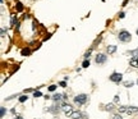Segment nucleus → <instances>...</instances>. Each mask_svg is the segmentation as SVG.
Here are the masks:
<instances>
[{
  "label": "nucleus",
  "instance_id": "1",
  "mask_svg": "<svg viewBox=\"0 0 138 119\" xmlns=\"http://www.w3.org/2000/svg\"><path fill=\"white\" fill-rule=\"evenodd\" d=\"M118 39L120 40L121 42H129L132 40V36H130V33L128 32V31L121 30V31H119V33H118Z\"/></svg>",
  "mask_w": 138,
  "mask_h": 119
},
{
  "label": "nucleus",
  "instance_id": "2",
  "mask_svg": "<svg viewBox=\"0 0 138 119\" xmlns=\"http://www.w3.org/2000/svg\"><path fill=\"white\" fill-rule=\"evenodd\" d=\"M74 102H76L77 105H83L87 102V95L86 93H79V95H77L76 97H74Z\"/></svg>",
  "mask_w": 138,
  "mask_h": 119
},
{
  "label": "nucleus",
  "instance_id": "3",
  "mask_svg": "<svg viewBox=\"0 0 138 119\" xmlns=\"http://www.w3.org/2000/svg\"><path fill=\"white\" fill-rule=\"evenodd\" d=\"M61 108H63V110H64V113H65V115H67V117H72V114H73V109H72L70 105L67 104V102H63Z\"/></svg>",
  "mask_w": 138,
  "mask_h": 119
},
{
  "label": "nucleus",
  "instance_id": "4",
  "mask_svg": "<svg viewBox=\"0 0 138 119\" xmlns=\"http://www.w3.org/2000/svg\"><path fill=\"white\" fill-rule=\"evenodd\" d=\"M121 79H123V74L116 73V72H114V73L110 76V81H112V82H115V83L121 82Z\"/></svg>",
  "mask_w": 138,
  "mask_h": 119
},
{
  "label": "nucleus",
  "instance_id": "5",
  "mask_svg": "<svg viewBox=\"0 0 138 119\" xmlns=\"http://www.w3.org/2000/svg\"><path fill=\"white\" fill-rule=\"evenodd\" d=\"M106 59H108V56L105 54H97L95 60H96L97 64H104V63H106Z\"/></svg>",
  "mask_w": 138,
  "mask_h": 119
},
{
  "label": "nucleus",
  "instance_id": "6",
  "mask_svg": "<svg viewBox=\"0 0 138 119\" xmlns=\"http://www.w3.org/2000/svg\"><path fill=\"white\" fill-rule=\"evenodd\" d=\"M47 110L50 113H54V114H59V111H60V108H59L58 105H52L51 108H49Z\"/></svg>",
  "mask_w": 138,
  "mask_h": 119
},
{
  "label": "nucleus",
  "instance_id": "7",
  "mask_svg": "<svg viewBox=\"0 0 138 119\" xmlns=\"http://www.w3.org/2000/svg\"><path fill=\"white\" fill-rule=\"evenodd\" d=\"M127 113H128V114H134V113H138V108H136V106H128V108H127Z\"/></svg>",
  "mask_w": 138,
  "mask_h": 119
},
{
  "label": "nucleus",
  "instance_id": "8",
  "mask_svg": "<svg viewBox=\"0 0 138 119\" xmlns=\"http://www.w3.org/2000/svg\"><path fill=\"white\" fill-rule=\"evenodd\" d=\"M106 51H108L109 54H114V53L116 51V46L115 45H109L108 48H106Z\"/></svg>",
  "mask_w": 138,
  "mask_h": 119
},
{
  "label": "nucleus",
  "instance_id": "9",
  "mask_svg": "<svg viewBox=\"0 0 138 119\" xmlns=\"http://www.w3.org/2000/svg\"><path fill=\"white\" fill-rule=\"evenodd\" d=\"M51 99L54 101H60L61 99H64V95H60V93H55L54 96H51Z\"/></svg>",
  "mask_w": 138,
  "mask_h": 119
},
{
  "label": "nucleus",
  "instance_id": "10",
  "mask_svg": "<svg viewBox=\"0 0 138 119\" xmlns=\"http://www.w3.org/2000/svg\"><path fill=\"white\" fill-rule=\"evenodd\" d=\"M72 118H73V119H82V113H81V111H73Z\"/></svg>",
  "mask_w": 138,
  "mask_h": 119
},
{
  "label": "nucleus",
  "instance_id": "11",
  "mask_svg": "<svg viewBox=\"0 0 138 119\" xmlns=\"http://www.w3.org/2000/svg\"><path fill=\"white\" fill-rule=\"evenodd\" d=\"M21 54L23 55V56H28V55L31 54V50H30V49H27V48H24L23 50H22V53H21Z\"/></svg>",
  "mask_w": 138,
  "mask_h": 119
},
{
  "label": "nucleus",
  "instance_id": "12",
  "mask_svg": "<svg viewBox=\"0 0 138 119\" xmlns=\"http://www.w3.org/2000/svg\"><path fill=\"white\" fill-rule=\"evenodd\" d=\"M15 8H17L18 12H22V10H23V5H22V3H21V1H17V4H15Z\"/></svg>",
  "mask_w": 138,
  "mask_h": 119
},
{
  "label": "nucleus",
  "instance_id": "13",
  "mask_svg": "<svg viewBox=\"0 0 138 119\" xmlns=\"http://www.w3.org/2000/svg\"><path fill=\"white\" fill-rule=\"evenodd\" d=\"M130 65H132V67H134V68H138V60H137V58L136 59H132V60H130Z\"/></svg>",
  "mask_w": 138,
  "mask_h": 119
},
{
  "label": "nucleus",
  "instance_id": "14",
  "mask_svg": "<svg viewBox=\"0 0 138 119\" xmlns=\"http://www.w3.org/2000/svg\"><path fill=\"white\" fill-rule=\"evenodd\" d=\"M127 108L128 106H120L119 108V113H127Z\"/></svg>",
  "mask_w": 138,
  "mask_h": 119
},
{
  "label": "nucleus",
  "instance_id": "15",
  "mask_svg": "<svg viewBox=\"0 0 138 119\" xmlns=\"http://www.w3.org/2000/svg\"><path fill=\"white\" fill-rule=\"evenodd\" d=\"M124 86L125 87H132L133 86V82H132V81H127V82H124Z\"/></svg>",
  "mask_w": 138,
  "mask_h": 119
},
{
  "label": "nucleus",
  "instance_id": "16",
  "mask_svg": "<svg viewBox=\"0 0 138 119\" xmlns=\"http://www.w3.org/2000/svg\"><path fill=\"white\" fill-rule=\"evenodd\" d=\"M106 110H114V105H112V104H108V105H106Z\"/></svg>",
  "mask_w": 138,
  "mask_h": 119
},
{
  "label": "nucleus",
  "instance_id": "17",
  "mask_svg": "<svg viewBox=\"0 0 138 119\" xmlns=\"http://www.w3.org/2000/svg\"><path fill=\"white\" fill-rule=\"evenodd\" d=\"M88 65H90V60H87V59H86V60L83 62L82 67H83V68H87V67H88Z\"/></svg>",
  "mask_w": 138,
  "mask_h": 119
},
{
  "label": "nucleus",
  "instance_id": "18",
  "mask_svg": "<svg viewBox=\"0 0 138 119\" xmlns=\"http://www.w3.org/2000/svg\"><path fill=\"white\" fill-rule=\"evenodd\" d=\"M28 99V96H21V97H19V102H24V101H26V100Z\"/></svg>",
  "mask_w": 138,
  "mask_h": 119
},
{
  "label": "nucleus",
  "instance_id": "19",
  "mask_svg": "<svg viewBox=\"0 0 138 119\" xmlns=\"http://www.w3.org/2000/svg\"><path fill=\"white\" fill-rule=\"evenodd\" d=\"M33 96H34V97H40V96H42V93L40 92V91H34L33 92Z\"/></svg>",
  "mask_w": 138,
  "mask_h": 119
},
{
  "label": "nucleus",
  "instance_id": "20",
  "mask_svg": "<svg viewBox=\"0 0 138 119\" xmlns=\"http://www.w3.org/2000/svg\"><path fill=\"white\" fill-rule=\"evenodd\" d=\"M5 111H7V110H5V108H1V110H0V117H4Z\"/></svg>",
  "mask_w": 138,
  "mask_h": 119
},
{
  "label": "nucleus",
  "instance_id": "21",
  "mask_svg": "<svg viewBox=\"0 0 138 119\" xmlns=\"http://www.w3.org/2000/svg\"><path fill=\"white\" fill-rule=\"evenodd\" d=\"M55 90H56V86H55V84H51V86L49 87V91H55Z\"/></svg>",
  "mask_w": 138,
  "mask_h": 119
},
{
  "label": "nucleus",
  "instance_id": "22",
  "mask_svg": "<svg viewBox=\"0 0 138 119\" xmlns=\"http://www.w3.org/2000/svg\"><path fill=\"white\" fill-rule=\"evenodd\" d=\"M90 54H91V50H88V51L84 54V58H86V59H87V58H90Z\"/></svg>",
  "mask_w": 138,
  "mask_h": 119
},
{
  "label": "nucleus",
  "instance_id": "23",
  "mask_svg": "<svg viewBox=\"0 0 138 119\" xmlns=\"http://www.w3.org/2000/svg\"><path fill=\"white\" fill-rule=\"evenodd\" d=\"M125 17V13L124 12H120V13H119V18H124Z\"/></svg>",
  "mask_w": 138,
  "mask_h": 119
},
{
  "label": "nucleus",
  "instance_id": "24",
  "mask_svg": "<svg viewBox=\"0 0 138 119\" xmlns=\"http://www.w3.org/2000/svg\"><path fill=\"white\" fill-rule=\"evenodd\" d=\"M59 84H60L61 87H65V86H67V83H65V81H61V82L59 83Z\"/></svg>",
  "mask_w": 138,
  "mask_h": 119
},
{
  "label": "nucleus",
  "instance_id": "25",
  "mask_svg": "<svg viewBox=\"0 0 138 119\" xmlns=\"http://www.w3.org/2000/svg\"><path fill=\"white\" fill-rule=\"evenodd\" d=\"M12 24H15V15L12 17Z\"/></svg>",
  "mask_w": 138,
  "mask_h": 119
},
{
  "label": "nucleus",
  "instance_id": "26",
  "mask_svg": "<svg viewBox=\"0 0 138 119\" xmlns=\"http://www.w3.org/2000/svg\"><path fill=\"white\" fill-rule=\"evenodd\" d=\"M112 119H123L120 117V115H114V117H112Z\"/></svg>",
  "mask_w": 138,
  "mask_h": 119
},
{
  "label": "nucleus",
  "instance_id": "27",
  "mask_svg": "<svg viewBox=\"0 0 138 119\" xmlns=\"http://www.w3.org/2000/svg\"><path fill=\"white\" fill-rule=\"evenodd\" d=\"M114 101H115V102H119V96H115V97H114Z\"/></svg>",
  "mask_w": 138,
  "mask_h": 119
},
{
  "label": "nucleus",
  "instance_id": "28",
  "mask_svg": "<svg viewBox=\"0 0 138 119\" xmlns=\"http://www.w3.org/2000/svg\"><path fill=\"white\" fill-rule=\"evenodd\" d=\"M1 36H5V30L4 28H1Z\"/></svg>",
  "mask_w": 138,
  "mask_h": 119
},
{
  "label": "nucleus",
  "instance_id": "29",
  "mask_svg": "<svg viewBox=\"0 0 138 119\" xmlns=\"http://www.w3.org/2000/svg\"><path fill=\"white\" fill-rule=\"evenodd\" d=\"M14 119H23V117H21V115H17V117H15Z\"/></svg>",
  "mask_w": 138,
  "mask_h": 119
},
{
  "label": "nucleus",
  "instance_id": "30",
  "mask_svg": "<svg viewBox=\"0 0 138 119\" xmlns=\"http://www.w3.org/2000/svg\"><path fill=\"white\" fill-rule=\"evenodd\" d=\"M82 119H87V115L86 114H82Z\"/></svg>",
  "mask_w": 138,
  "mask_h": 119
},
{
  "label": "nucleus",
  "instance_id": "31",
  "mask_svg": "<svg viewBox=\"0 0 138 119\" xmlns=\"http://www.w3.org/2000/svg\"><path fill=\"white\" fill-rule=\"evenodd\" d=\"M137 35H138V30H137Z\"/></svg>",
  "mask_w": 138,
  "mask_h": 119
},
{
  "label": "nucleus",
  "instance_id": "32",
  "mask_svg": "<svg viewBox=\"0 0 138 119\" xmlns=\"http://www.w3.org/2000/svg\"><path fill=\"white\" fill-rule=\"evenodd\" d=\"M137 84H138V79H137Z\"/></svg>",
  "mask_w": 138,
  "mask_h": 119
},
{
  "label": "nucleus",
  "instance_id": "33",
  "mask_svg": "<svg viewBox=\"0 0 138 119\" xmlns=\"http://www.w3.org/2000/svg\"><path fill=\"white\" fill-rule=\"evenodd\" d=\"M137 60H138V58H137Z\"/></svg>",
  "mask_w": 138,
  "mask_h": 119
},
{
  "label": "nucleus",
  "instance_id": "34",
  "mask_svg": "<svg viewBox=\"0 0 138 119\" xmlns=\"http://www.w3.org/2000/svg\"><path fill=\"white\" fill-rule=\"evenodd\" d=\"M137 51H138V49H137Z\"/></svg>",
  "mask_w": 138,
  "mask_h": 119
}]
</instances>
